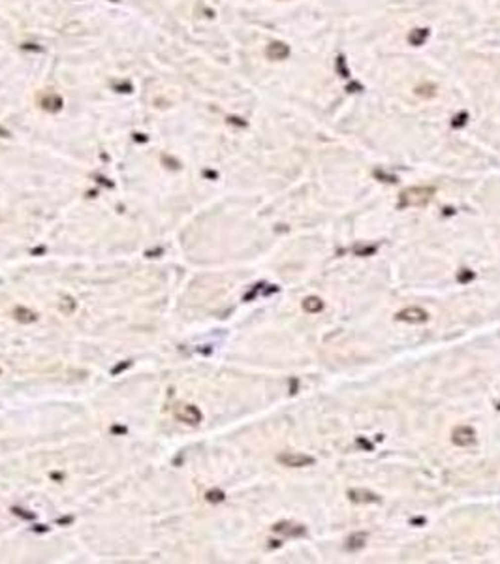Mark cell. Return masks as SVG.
I'll use <instances>...</instances> for the list:
<instances>
[{
    "label": "cell",
    "mask_w": 500,
    "mask_h": 564,
    "mask_svg": "<svg viewBox=\"0 0 500 564\" xmlns=\"http://www.w3.org/2000/svg\"><path fill=\"white\" fill-rule=\"evenodd\" d=\"M434 190L433 188H425V187H414L408 188L401 194V199H403V207H419L429 203V199L433 197Z\"/></svg>",
    "instance_id": "6da1fadb"
},
{
    "label": "cell",
    "mask_w": 500,
    "mask_h": 564,
    "mask_svg": "<svg viewBox=\"0 0 500 564\" xmlns=\"http://www.w3.org/2000/svg\"><path fill=\"white\" fill-rule=\"evenodd\" d=\"M286 55H288V47L284 46V44H271V46L267 47V56H271L274 60L284 58Z\"/></svg>",
    "instance_id": "30bf717a"
},
{
    "label": "cell",
    "mask_w": 500,
    "mask_h": 564,
    "mask_svg": "<svg viewBox=\"0 0 500 564\" xmlns=\"http://www.w3.org/2000/svg\"><path fill=\"white\" fill-rule=\"evenodd\" d=\"M397 320L405 324H425L429 320V314L421 307H406L401 312H397Z\"/></svg>",
    "instance_id": "3957f363"
},
{
    "label": "cell",
    "mask_w": 500,
    "mask_h": 564,
    "mask_svg": "<svg viewBox=\"0 0 500 564\" xmlns=\"http://www.w3.org/2000/svg\"><path fill=\"white\" fill-rule=\"evenodd\" d=\"M207 498L209 500H211V502H220V500H224V495H222V493H209L207 495Z\"/></svg>",
    "instance_id": "8fae6325"
},
{
    "label": "cell",
    "mask_w": 500,
    "mask_h": 564,
    "mask_svg": "<svg viewBox=\"0 0 500 564\" xmlns=\"http://www.w3.org/2000/svg\"><path fill=\"white\" fill-rule=\"evenodd\" d=\"M303 309H305V312H309V314H316V312H320V310L323 309V303H321L320 297L311 295V297H307V299L303 301Z\"/></svg>",
    "instance_id": "ba28073f"
},
{
    "label": "cell",
    "mask_w": 500,
    "mask_h": 564,
    "mask_svg": "<svg viewBox=\"0 0 500 564\" xmlns=\"http://www.w3.org/2000/svg\"><path fill=\"white\" fill-rule=\"evenodd\" d=\"M452 442L455 444V446H461V448L470 446V444L476 442V431H474L472 427H468V425L455 427L453 432H452Z\"/></svg>",
    "instance_id": "277c9868"
},
{
    "label": "cell",
    "mask_w": 500,
    "mask_h": 564,
    "mask_svg": "<svg viewBox=\"0 0 500 564\" xmlns=\"http://www.w3.org/2000/svg\"><path fill=\"white\" fill-rule=\"evenodd\" d=\"M278 463L284 467H292V469H303V467L314 465V457L305 455V453H297V451H286V453L278 455Z\"/></svg>",
    "instance_id": "7a4b0ae2"
},
{
    "label": "cell",
    "mask_w": 500,
    "mask_h": 564,
    "mask_svg": "<svg viewBox=\"0 0 500 564\" xmlns=\"http://www.w3.org/2000/svg\"><path fill=\"white\" fill-rule=\"evenodd\" d=\"M346 495H348L350 500L356 502V504H376V502H380V497H378L376 493L368 491V489L354 487V489H348Z\"/></svg>",
    "instance_id": "5b68a950"
},
{
    "label": "cell",
    "mask_w": 500,
    "mask_h": 564,
    "mask_svg": "<svg viewBox=\"0 0 500 564\" xmlns=\"http://www.w3.org/2000/svg\"><path fill=\"white\" fill-rule=\"evenodd\" d=\"M365 542H367V534L365 532H354L346 540V549L348 551H359V549L365 547Z\"/></svg>",
    "instance_id": "52a82bcc"
},
{
    "label": "cell",
    "mask_w": 500,
    "mask_h": 564,
    "mask_svg": "<svg viewBox=\"0 0 500 564\" xmlns=\"http://www.w3.org/2000/svg\"><path fill=\"white\" fill-rule=\"evenodd\" d=\"M274 530L276 532H280V534H286V536H303L307 530H305V526L301 525H293V523H278V525L274 526Z\"/></svg>",
    "instance_id": "8992f818"
},
{
    "label": "cell",
    "mask_w": 500,
    "mask_h": 564,
    "mask_svg": "<svg viewBox=\"0 0 500 564\" xmlns=\"http://www.w3.org/2000/svg\"><path fill=\"white\" fill-rule=\"evenodd\" d=\"M181 420H184L186 423H198L201 420L199 410H196L194 406H182V410L179 412Z\"/></svg>",
    "instance_id": "9c48e42d"
}]
</instances>
